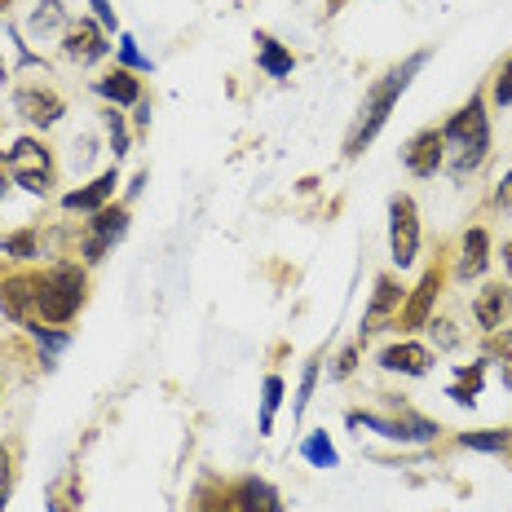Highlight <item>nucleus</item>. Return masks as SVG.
Instances as JSON below:
<instances>
[{
	"label": "nucleus",
	"instance_id": "obj_36",
	"mask_svg": "<svg viewBox=\"0 0 512 512\" xmlns=\"http://www.w3.org/2000/svg\"><path fill=\"white\" fill-rule=\"evenodd\" d=\"M495 204H499V208H512V173H508L504 181H499V190H495Z\"/></svg>",
	"mask_w": 512,
	"mask_h": 512
},
{
	"label": "nucleus",
	"instance_id": "obj_4",
	"mask_svg": "<svg viewBox=\"0 0 512 512\" xmlns=\"http://www.w3.org/2000/svg\"><path fill=\"white\" fill-rule=\"evenodd\" d=\"M349 429H371L389 442H433L437 424L415 415L411 407H402L398 415H376V411H349Z\"/></svg>",
	"mask_w": 512,
	"mask_h": 512
},
{
	"label": "nucleus",
	"instance_id": "obj_1",
	"mask_svg": "<svg viewBox=\"0 0 512 512\" xmlns=\"http://www.w3.org/2000/svg\"><path fill=\"white\" fill-rule=\"evenodd\" d=\"M424 62H429V49H424V53H411V58H407V62H398V67H393L384 80H376V89H371L367 98H362L358 120H354V128H349V137H345V159H358L371 142H376V133L384 128V120L393 115L398 98L407 93V84L420 76Z\"/></svg>",
	"mask_w": 512,
	"mask_h": 512
},
{
	"label": "nucleus",
	"instance_id": "obj_9",
	"mask_svg": "<svg viewBox=\"0 0 512 512\" xmlns=\"http://www.w3.org/2000/svg\"><path fill=\"white\" fill-rule=\"evenodd\" d=\"M62 53H67L71 62H80V67H93L98 58H106V53H111V45H106V36H102L98 23L80 18V23H71L67 36H62Z\"/></svg>",
	"mask_w": 512,
	"mask_h": 512
},
{
	"label": "nucleus",
	"instance_id": "obj_39",
	"mask_svg": "<svg viewBox=\"0 0 512 512\" xmlns=\"http://www.w3.org/2000/svg\"><path fill=\"white\" fill-rule=\"evenodd\" d=\"M504 265H508V274H512V239H508V248H504Z\"/></svg>",
	"mask_w": 512,
	"mask_h": 512
},
{
	"label": "nucleus",
	"instance_id": "obj_34",
	"mask_svg": "<svg viewBox=\"0 0 512 512\" xmlns=\"http://www.w3.org/2000/svg\"><path fill=\"white\" fill-rule=\"evenodd\" d=\"M195 512H239V508L230 504V495H204L195 504Z\"/></svg>",
	"mask_w": 512,
	"mask_h": 512
},
{
	"label": "nucleus",
	"instance_id": "obj_5",
	"mask_svg": "<svg viewBox=\"0 0 512 512\" xmlns=\"http://www.w3.org/2000/svg\"><path fill=\"white\" fill-rule=\"evenodd\" d=\"M5 159H9V177H14L18 186L31 190V195H49L53 159H49V151L36 142V137H18V142L5 151Z\"/></svg>",
	"mask_w": 512,
	"mask_h": 512
},
{
	"label": "nucleus",
	"instance_id": "obj_11",
	"mask_svg": "<svg viewBox=\"0 0 512 512\" xmlns=\"http://www.w3.org/2000/svg\"><path fill=\"white\" fill-rule=\"evenodd\" d=\"M0 309H5L9 318H14L18 327L36 323V274H9V279H0Z\"/></svg>",
	"mask_w": 512,
	"mask_h": 512
},
{
	"label": "nucleus",
	"instance_id": "obj_10",
	"mask_svg": "<svg viewBox=\"0 0 512 512\" xmlns=\"http://www.w3.org/2000/svg\"><path fill=\"white\" fill-rule=\"evenodd\" d=\"M402 164H407L415 177H433L437 168L446 164L442 128H424V133H415L411 142H407V151H402Z\"/></svg>",
	"mask_w": 512,
	"mask_h": 512
},
{
	"label": "nucleus",
	"instance_id": "obj_30",
	"mask_svg": "<svg viewBox=\"0 0 512 512\" xmlns=\"http://www.w3.org/2000/svg\"><path fill=\"white\" fill-rule=\"evenodd\" d=\"M314 384H318V362H305V371H301V389H296V407H292L296 420L305 415V407H309V393H314Z\"/></svg>",
	"mask_w": 512,
	"mask_h": 512
},
{
	"label": "nucleus",
	"instance_id": "obj_7",
	"mask_svg": "<svg viewBox=\"0 0 512 512\" xmlns=\"http://www.w3.org/2000/svg\"><path fill=\"white\" fill-rule=\"evenodd\" d=\"M128 234V208L124 204H106L102 212H93V221H89V230H84V261L89 265H98L106 252L115 248Z\"/></svg>",
	"mask_w": 512,
	"mask_h": 512
},
{
	"label": "nucleus",
	"instance_id": "obj_22",
	"mask_svg": "<svg viewBox=\"0 0 512 512\" xmlns=\"http://www.w3.org/2000/svg\"><path fill=\"white\" fill-rule=\"evenodd\" d=\"M62 23H67V9H62V0H40L36 14H31V36L45 40V36H53V31H58Z\"/></svg>",
	"mask_w": 512,
	"mask_h": 512
},
{
	"label": "nucleus",
	"instance_id": "obj_27",
	"mask_svg": "<svg viewBox=\"0 0 512 512\" xmlns=\"http://www.w3.org/2000/svg\"><path fill=\"white\" fill-rule=\"evenodd\" d=\"M0 252L14 256V261H27V256H36V230H23V234H9V239H0Z\"/></svg>",
	"mask_w": 512,
	"mask_h": 512
},
{
	"label": "nucleus",
	"instance_id": "obj_2",
	"mask_svg": "<svg viewBox=\"0 0 512 512\" xmlns=\"http://www.w3.org/2000/svg\"><path fill=\"white\" fill-rule=\"evenodd\" d=\"M442 142L446 151H455L451 159V173L464 177L473 168H482V159L490 151V120H486V102L482 98H468L460 111L451 115V124L442 128Z\"/></svg>",
	"mask_w": 512,
	"mask_h": 512
},
{
	"label": "nucleus",
	"instance_id": "obj_6",
	"mask_svg": "<svg viewBox=\"0 0 512 512\" xmlns=\"http://www.w3.org/2000/svg\"><path fill=\"white\" fill-rule=\"evenodd\" d=\"M389 252L398 270L415 265V256H420V212H415L411 195L389 199Z\"/></svg>",
	"mask_w": 512,
	"mask_h": 512
},
{
	"label": "nucleus",
	"instance_id": "obj_20",
	"mask_svg": "<svg viewBox=\"0 0 512 512\" xmlns=\"http://www.w3.org/2000/svg\"><path fill=\"white\" fill-rule=\"evenodd\" d=\"M256 67L265 71V76H274V80H283V76H292V53H287L274 36H265V31H256Z\"/></svg>",
	"mask_w": 512,
	"mask_h": 512
},
{
	"label": "nucleus",
	"instance_id": "obj_16",
	"mask_svg": "<svg viewBox=\"0 0 512 512\" xmlns=\"http://www.w3.org/2000/svg\"><path fill=\"white\" fill-rule=\"evenodd\" d=\"M115 186H120V177H115V168H111V173H102L98 181H89V186L71 190V195L62 199V208L67 212H102L106 204H111Z\"/></svg>",
	"mask_w": 512,
	"mask_h": 512
},
{
	"label": "nucleus",
	"instance_id": "obj_15",
	"mask_svg": "<svg viewBox=\"0 0 512 512\" xmlns=\"http://www.w3.org/2000/svg\"><path fill=\"white\" fill-rule=\"evenodd\" d=\"M376 362L384 371H398V376H424L433 367V354L424 345H415V340H402V345H384Z\"/></svg>",
	"mask_w": 512,
	"mask_h": 512
},
{
	"label": "nucleus",
	"instance_id": "obj_40",
	"mask_svg": "<svg viewBox=\"0 0 512 512\" xmlns=\"http://www.w3.org/2000/svg\"><path fill=\"white\" fill-rule=\"evenodd\" d=\"M0 9H5V0H0Z\"/></svg>",
	"mask_w": 512,
	"mask_h": 512
},
{
	"label": "nucleus",
	"instance_id": "obj_3",
	"mask_svg": "<svg viewBox=\"0 0 512 512\" xmlns=\"http://www.w3.org/2000/svg\"><path fill=\"white\" fill-rule=\"evenodd\" d=\"M84 305V270L71 261H58L49 265L45 274H36V314L45 318V323L62 327L71 323V318L80 314Z\"/></svg>",
	"mask_w": 512,
	"mask_h": 512
},
{
	"label": "nucleus",
	"instance_id": "obj_8",
	"mask_svg": "<svg viewBox=\"0 0 512 512\" xmlns=\"http://www.w3.org/2000/svg\"><path fill=\"white\" fill-rule=\"evenodd\" d=\"M437 292H442V270H424V279L415 283V292H411V301L402 305V314L393 318V327H402V332H420L424 323L433 318V301H437Z\"/></svg>",
	"mask_w": 512,
	"mask_h": 512
},
{
	"label": "nucleus",
	"instance_id": "obj_29",
	"mask_svg": "<svg viewBox=\"0 0 512 512\" xmlns=\"http://www.w3.org/2000/svg\"><path fill=\"white\" fill-rule=\"evenodd\" d=\"M120 62H124V71H151V58L137 49L133 36H120Z\"/></svg>",
	"mask_w": 512,
	"mask_h": 512
},
{
	"label": "nucleus",
	"instance_id": "obj_24",
	"mask_svg": "<svg viewBox=\"0 0 512 512\" xmlns=\"http://www.w3.org/2000/svg\"><path fill=\"white\" fill-rule=\"evenodd\" d=\"M301 455L314 468H336V446H332V437L327 433H309L301 442Z\"/></svg>",
	"mask_w": 512,
	"mask_h": 512
},
{
	"label": "nucleus",
	"instance_id": "obj_13",
	"mask_svg": "<svg viewBox=\"0 0 512 512\" xmlns=\"http://www.w3.org/2000/svg\"><path fill=\"white\" fill-rule=\"evenodd\" d=\"M14 106H18V115H23L27 124H36V128H53L62 120V98L58 93H49V89H18Z\"/></svg>",
	"mask_w": 512,
	"mask_h": 512
},
{
	"label": "nucleus",
	"instance_id": "obj_35",
	"mask_svg": "<svg viewBox=\"0 0 512 512\" xmlns=\"http://www.w3.org/2000/svg\"><path fill=\"white\" fill-rule=\"evenodd\" d=\"M93 5V14H98V23L106 27V31H115V9H111V0H89Z\"/></svg>",
	"mask_w": 512,
	"mask_h": 512
},
{
	"label": "nucleus",
	"instance_id": "obj_31",
	"mask_svg": "<svg viewBox=\"0 0 512 512\" xmlns=\"http://www.w3.org/2000/svg\"><path fill=\"white\" fill-rule=\"evenodd\" d=\"M9 495H14V455H9V446H0V512H5Z\"/></svg>",
	"mask_w": 512,
	"mask_h": 512
},
{
	"label": "nucleus",
	"instance_id": "obj_25",
	"mask_svg": "<svg viewBox=\"0 0 512 512\" xmlns=\"http://www.w3.org/2000/svg\"><path fill=\"white\" fill-rule=\"evenodd\" d=\"M279 402H283V376H265V384H261V433L274 429Z\"/></svg>",
	"mask_w": 512,
	"mask_h": 512
},
{
	"label": "nucleus",
	"instance_id": "obj_17",
	"mask_svg": "<svg viewBox=\"0 0 512 512\" xmlns=\"http://www.w3.org/2000/svg\"><path fill=\"white\" fill-rule=\"evenodd\" d=\"M508 305H512V296H508V287H504V283H490V287H482V292H477V301H473V318H477V327H486V332H499V327H504Z\"/></svg>",
	"mask_w": 512,
	"mask_h": 512
},
{
	"label": "nucleus",
	"instance_id": "obj_32",
	"mask_svg": "<svg viewBox=\"0 0 512 512\" xmlns=\"http://www.w3.org/2000/svg\"><path fill=\"white\" fill-rule=\"evenodd\" d=\"M27 332L40 340V349H49V354H58V349H67V332H45L40 323H27Z\"/></svg>",
	"mask_w": 512,
	"mask_h": 512
},
{
	"label": "nucleus",
	"instance_id": "obj_19",
	"mask_svg": "<svg viewBox=\"0 0 512 512\" xmlns=\"http://www.w3.org/2000/svg\"><path fill=\"white\" fill-rule=\"evenodd\" d=\"M93 89H98L106 102H115V106H137L142 102V80H137L133 71H124V67L111 71V76H102Z\"/></svg>",
	"mask_w": 512,
	"mask_h": 512
},
{
	"label": "nucleus",
	"instance_id": "obj_14",
	"mask_svg": "<svg viewBox=\"0 0 512 512\" xmlns=\"http://www.w3.org/2000/svg\"><path fill=\"white\" fill-rule=\"evenodd\" d=\"M230 504L239 512H283V495L265 482V477H243V482L230 490Z\"/></svg>",
	"mask_w": 512,
	"mask_h": 512
},
{
	"label": "nucleus",
	"instance_id": "obj_33",
	"mask_svg": "<svg viewBox=\"0 0 512 512\" xmlns=\"http://www.w3.org/2000/svg\"><path fill=\"white\" fill-rule=\"evenodd\" d=\"M495 102L499 106H508L512 102V58L499 67V76H495Z\"/></svg>",
	"mask_w": 512,
	"mask_h": 512
},
{
	"label": "nucleus",
	"instance_id": "obj_37",
	"mask_svg": "<svg viewBox=\"0 0 512 512\" xmlns=\"http://www.w3.org/2000/svg\"><path fill=\"white\" fill-rule=\"evenodd\" d=\"M354 362H358V349H345L340 362H336V376H349V371H354Z\"/></svg>",
	"mask_w": 512,
	"mask_h": 512
},
{
	"label": "nucleus",
	"instance_id": "obj_18",
	"mask_svg": "<svg viewBox=\"0 0 512 512\" xmlns=\"http://www.w3.org/2000/svg\"><path fill=\"white\" fill-rule=\"evenodd\" d=\"M486 265H490V234L477 226V230L464 234L460 265H455V274H460V279H477V274H486Z\"/></svg>",
	"mask_w": 512,
	"mask_h": 512
},
{
	"label": "nucleus",
	"instance_id": "obj_23",
	"mask_svg": "<svg viewBox=\"0 0 512 512\" xmlns=\"http://www.w3.org/2000/svg\"><path fill=\"white\" fill-rule=\"evenodd\" d=\"M482 362H473V367H464L460 371V380L451 384V389H446V398H455V402H464V407H473L477 402V393H482Z\"/></svg>",
	"mask_w": 512,
	"mask_h": 512
},
{
	"label": "nucleus",
	"instance_id": "obj_12",
	"mask_svg": "<svg viewBox=\"0 0 512 512\" xmlns=\"http://www.w3.org/2000/svg\"><path fill=\"white\" fill-rule=\"evenodd\" d=\"M398 305H402L398 279H393V274H380V279H376V292H371L367 314H362V340H367L371 332H380L389 318H398Z\"/></svg>",
	"mask_w": 512,
	"mask_h": 512
},
{
	"label": "nucleus",
	"instance_id": "obj_38",
	"mask_svg": "<svg viewBox=\"0 0 512 512\" xmlns=\"http://www.w3.org/2000/svg\"><path fill=\"white\" fill-rule=\"evenodd\" d=\"M5 190H9V159L0 155V199H5Z\"/></svg>",
	"mask_w": 512,
	"mask_h": 512
},
{
	"label": "nucleus",
	"instance_id": "obj_28",
	"mask_svg": "<svg viewBox=\"0 0 512 512\" xmlns=\"http://www.w3.org/2000/svg\"><path fill=\"white\" fill-rule=\"evenodd\" d=\"M106 137H111L115 159H124L128 155V124H124L120 111H106Z\"/></svg>",
	"mask_w": 512,
	"mask_h": 512
},
{
	"label": "nucleus",
	"instance_id": "obj_21",
	"mask_svg": "<svg viewBox=\"0 0 512 512\" xmlns=\"http://www.w3.org/2000/svg\"><path fill=\"white\" fill-rule=\"evenodd\" d=\"M464 451H486V455H508L512 433L508 429H477V433H460Z\"/></svg>",
	"mask_w": 512,
	"mask_h": 512
},
{
	"label": "nucleus",
	"instance_id": "obj_26",
	"mask_svg": "<svg viewBox=\"0 0 512 512\" xmlns=\"http://www.w3.org/2000/svg\"><path fill=\"white\" fill-rule=\"evenodd\" d=\"M490 362L499 367L504 384H512V327H504L495 340H490Z\"/></svg>",
	"mask_w": 512,
	"mask_h": 512
}]
</instances>
